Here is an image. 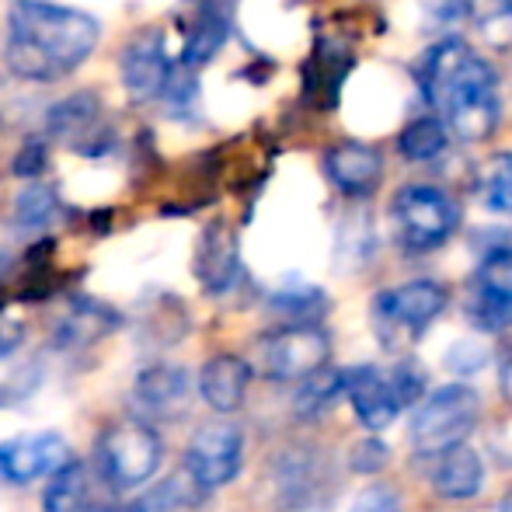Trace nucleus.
I'll return each instance as SVG.
<instances>
[{"instance_id": "obj_1", "label": "nucleus", "mask_w": 512, "mask_h": 512, "mask_svg": "<svg viewBox=\"0 0 512 512\" xmlns=\"http://www.w3.org/2000/svg\"><path fill=\"white\" fill-rule=\"evenodd\" d=\"M418 88L432 112L446 122L450 136L464 143H485L502 122L499 74L474 46L443 39L418 60Z\"/></svg>"}, {"instance_id": "obj_2", "label": "nucleus", "mask_w": 512, "mask_h": 512, "mask_svg": "<svg viewBox=\"0 0 512 512\" xmlns=\"http://www.w3.org/2000/svg\"><path fill=\"white\" fill-rule=\"evenodd\" d=\"M102 42V25L88 11L53 0H18L7 14V67L21 81L53 84L70 77Z\"/></svg>"}, {"instance_id": "obj_3", "label": "nucleus", "mask_w": 512, "mask_h": 512, "mask_svg": "<svg viewBox=\"0 0 512 512\" xmlns=\"http://www.w3.org/2000/svg\"><path fill=\"white\" fill-rule=\"evenodd\" d=\"M446 304H450V290L436 279H411V283L377 293L370 307L377 338L391 352H405L429 328V321L443 314Z\"/></svg>"}, {"instance_id": "obj_4", "label": "nucleus", "mask_w": 512, "mask_h": 512, "mask_svg": "<svg viewBox=\"0 0 512 512\" xmlns=\"http://www.w3.org/2000/svg\"><path fill=\"white\" fill-rule=\"evenodd\" d=\"M391 223L405 251H436L457 234L460 206L446 189L436 185H405L391 203Z\"/></svg>"}, {"instance_id": "obj_5", "label": "nucleus", "mask_w": 512, "mask_h": 512, "mask_svg": "<svg viewBox=\"0 0 512 512\" xmlns=\"http://www.w3.org/2000/svg\"><path fill=\"white\" fill-rule=\"evenodd\" d=\"M481 418V398L467 384H446L425 394V401L411 415V446L415 453L436 457V453L460 446L474 432Z\"/></svg>"}, {"instance_id": "obj_6", "label": "nucleus", "mask_w": 512, "mask_h": 512, "mask_svg": "<svg viewBox=\"0 0 512 512\" xmlns=\"http://www.w3.org/2000/svg\"><path fill=\"white\" fill-rule=\"evenodd\" d=\"M164 457L161 436L140 418L108 425L95 446V467L112 488H140L157 474Z\"/></svg>"}, {"instance_id": "obj_7", "label": "nucleus", "mask_w": 512, "mask_h": 512, "mask_svg": "<svg viewBox=\"0 0 512 512\" xmlns=\"http://www.w3.org/2000/svg\"><path fill=\"white\" fill-rule=\"evenodd\" d=\"M328 356L331 338L317 328V321H290L258 342V370L286 384H300L310 373L324 370Z\"/></svg>"}, {"instance_id": "obj_8", "label": "nucleus", "mask_w": 512, "mask_h": 512, "mask_svg": "<svg viewBox=\"0 0 512 512\" xmlns=\"http://www.w3.org/2000/svg\"><path fill=\"white\" fill-rule=\"evenodd\" d=\"M46 129L56 143L81 157H102L115 150V126L108 122L105 105L95 91H77L49 108Z\"/></svg>"}, {"instance_id": "obj_9", "label": "nucleus", "mask_w": 512, "mask_h": 512, "mask_svg": "<svg viewBox=\"0 0 512 512\" xmlns=\"http://www.w3.org/2000/svg\"><path fill=\"white\" fill-rule=\"evenodd\" d=\"M244 436L234 422H206L196 429L189 450H185V474L203 492L223 488L241 474Z\"/></svg>"}, {"instance_id": "obj_10", "label": "nucleus", "mask_w": 512, "mask_h": 512, "mask_svg": "<svg viewBox=\"0 0 512 512\" xmlns=\"http://www.w3.org/2000/svg\"><path fill=\"white\" fill-rule=\"evenodd\" d=\"M272 488L283 509L290 512H307L328 502L335 478H331L328 457H321L317 450L307 446H293V450L279 453L272 464Z\"/></svg>"}, {"instance_id": "obj_11", "label": "nucleus", "mask_w": 512, "mask_h": 512, "mask_svg": "<svg viewBox=\"0 0 512 512\" xmlns=\"http://www.w3.org/2000/svg\"><path fill=\"white\" fill-rule=\"evenodd\" d=\"M175 67V60L168 56V42H164L161 32L147 28L140 32L133 42H126L119 56V74H122V88L133 102L147 105L157 102L168 84V74Z\"/></svg>"}, {"instance_id": "obj_12", "label": "nucleus", "mask_w": 512, "mask_h": 512, "mask_svg": "<svg viewBox=\"0 0 512 512\" xmlns=\"http://www.w3.org/2000/svg\"><path fill=\"white\" fill-rule=\"evenodd\" d=\"M70 460V446L60 432H32V436H14L0 446V478L7 485H32L49 478Z\"/></svg>"}, {"instance_id": "obj_13", "label": "nucleus", "mask_w": 512, "mask_h": 512, "mask_svg": "<svg viewBox=\"0 0 512 512\" xmlns=\"http://www.w3.org/2000/svg\"><path fill=\"white\" fill-rule=\"evenodd\" d=\"M324 178L349 199H370L384 182V154L363 140H342L324 150Z\"/></svg>"}, {"instance_id": "obj_14", "label": "nucleus", "mask_w": 512, "mask_h": 512, "mask_svg": "<svg viewBox=\"0 0 512 512\" xmlns=\"http://www.w3.org/2000/svg\"><path fill=\"white\" fill-rule=\"evenodd\" d=\"M112 485L102 478L98 467L67 460L60 471L49 474V485L42 492V512H115Z\"/></svg>"}, {"instance_id": "obj_15", "label": "nucleus", "mask_w": 512, "mask_h": 512, "mask_svg": "<svg viewBox=\"0 0 512 512\" xmlns=\"http://www.w3.org/2000/svg\"><path fill=\"white\" fill-rule=\"evenodd\" d=\"M192 272L209 297L234 290V283L241 279V248H237V234L230 223H206L196 244V258H192Z\"/></svg>"}, {"instance_id": "obj_16", "label": "nucleus", "mask_w": 512, "mask_h": 512, "mask_svg": "<svg viewBox=\"0 0 512 512\" xmlns=\"http://www.w3.org/2000/svg\"><path fill=\"white\" fill-rule=\"evenodd\" d=\"M192 377L175 363H150L136 373L133 401L150 418H178L189 405Z\"/></svg>"}, {"instance_id": "obj_17", "label": "nucleus", "mask_w": 512, "mask_h": 512, "mask_svg": "<svg viewBox=\"0 0 512 512\" xmlns=\"http://www.w3.org/2000/svg\"><path fill=\"white\" fill-rule=\"evenodd\" d=\"M342 391L349 394L352 411H356V418L370 432H384L401 411L391 384H387V373H380L377 366H370V363L342 370Z\"/></svg>"}, {"instance_id": "obj_18", "label": "nucleus", "mask_w": 512, "mask_h": 512, "mask_svg": "<svg viewBox=\"0 0 512 512\" xmlns=\"http://www.w3.org/2000/svg\"><path fill=\"white\" fill-rule=\"evenodd\" d=\"M119 310H112L102 300H91V297H77L70 300L67 310L60 314L53 328V345L63 352H81L98 345L102 338L112 335L119 328Z\"/></svg>"}, {"instance_id": "obj_19", "label": "nucleus", "mask_w": 512, "mask_h": 512, "mask_svg": "<svg viewBox=\"0 0 512 512\" xmlns=\"http://www.w3.org/2000/svg\"><path fill=\"white\" fill-rule=\"evenodd\" d=\"M251 387V363L234 352H220V356L206 359L199 370V394L216 415H234L244 405Z\"/></svg>"}, {"instance_id": "obj_20", "label": "nucleus", "mask_w": 512, "mask_h": 512, "mask_svg": "<svg viewBox=\"0 0 512 512\" xmlns=\"http://www.w3.org/2000/svg\"><path fill=\"white\" fill-rule=\"evenodd\" d=\"M436 471H432V492L446 502H471L478 499L481 485H485V464L471 446H450V450L436 453Z\"/></svg>"}, {"instance_id": "obj_21", "label": "nucleus", "mask_w": 512, "mask_h": 512, "mask_svg": "<svg viewBox=\"0 0 512 512\" xmlns=\"http://www.w3.org/2000/svg\"><path fill=\"white\" fill-rule=\"evenodd\" d=\"M227 39H230L227 11H220V7H203L199 18H196V25H192L189 35H185V46H182L178 63H182V67L199 70L203 63H209L223 46H227Z\"/></svg>"}, {"instance_id": "obj_22", "label": "nucleus", "mask_w": 512, "mask_h": 512, "mask_svg": "<svg viewBox=\"0 0 512 512\" xmlns=\"http://www.w3.org/2000/svg\"><path fill=\"white\" fill-rule=\"evenodd\" d=\"M446 147H450V129H446V122L436 112L411 119L398 136V154L411 164L436 161V157L446 154Z\"/></svg>"}, {"instance_id": "obj_23", "label": "nucleus", "mask_w": 512, "mask_h": 512, "mask_svg": "<svg viewBox=\"0 0 512 512\" xmlns=\"http://www.w3.org/2000/svg\"><path fill=\"white\" fill-rule=\"evenodd\" d=\"M478 199L488 213L512 216V150H499L481 164Z\"/></svg>"}, {"instance_id": "obj_24", "label": "nucleus", "mask_w": 512, "mask_h": 512, "mask_svg": "<svg viewBox=\"0 0 512 512\" xmlns=\"http://www.w3.org/2000/svg\"><path fill=\"white\" fill-rule=\"evenodd\" d=\"M471 286L492 293H512V234H495V241L481 255Z\"/></svg>"}, {"instance_id": "obj_25", "label": "nucleus", "mask_w": 512, "mask_h": 512, "mask_svg": "<svg viewBox=\"0 0 512 512\" xmlns=\"http://www.w3.org/2000/svg\"><path fill=\"white\" fill-rule=\"evenodd\" d=\"M464 310L474 328H481V331L512 328V293H492V290H481V286H471Z\"/></svg>"}, {"instance_id": "obj_26", "label": "nucleus", "mask_w": 512, "mask_h": 512, "mask_svg": "<svg viewBox=\"0 0 512 512\" xmlns=\"http://www.w3.org/2000/svg\"><path fill=\"white\" fill-rule=\"evenodd\" d=\"M56 209H60V199H56V189L46 182H28L25 189L18 192V203H14V223L21 230H42L53 223Z\"/></svg>"}, {"instance_id": "obj_27", "label": "nucleus", "mask_w": 512, "mask_h": 512, "mask_svg": "<svg viewBox=\"0 0 512 512\" xmlns=\"http://www.w3.org/2000/svg\"><path fill=\"white\" fill-rule=\"evenodd\" d=\"M269 307L283 314L286 321H317L328 310V297L314 286H297V290H279L272 293Z\"/></svg>"}, {"instance_id": "obj_28", "label": "nucleus", "mask_w": 512, "mask_h": 512, "mask_svg": "<svg viewBox=\"0 0 512 512\" xmlns=\"http://www.w3.org/2000/svg\"><path fill=\"white\" fill-rule=\"evenodd\" d=\"M300 394H297V411L304 418H314L321 415V411H328L331 401L338 398V391H342V373H310L307 380H300Z\"/></svg>"}, {"instance_id": "obj_29", "label": "nucleus", "mask_w": 512, "mask_h": 512, "mask_svg": "<svg viewBox=\"0 0 512 512\" xmlns=\"http://www.w3.org/2000/svg\"><path fill=\"white\" fill-rule=\"evenodd\" d=\"M185 324H189V317H185L178 300H164L161 307H150L147 317H143V331H147V335L157 331V345L178 342V338L185 335Z\"/></svg>"}, {"instance_id": "obj_30", "label": "nucleus", "mask_w": 512, "mask_h": 512, "mask_svg": "<svg viewBox=\"0 0 512 512\" xmlns=\"http://www.w3.org/2000/svg\"><path fill=\"white\" fill-rule=\"evenodd\" d=\"M387 384H391L398 405L411 408V405H418V398H422V391H425V370L415 359H401V363L387 373Z\"/></svg>"}, {"instance_id": "obj_31", "label": "nucleus", "mask_w": 512, "mask_h": 512, "mask_svg": "<svg viewBox=\"0 0 512 512\" xmlns=\"http://www.w3.org/2000/svg\"><path fill=\"white\" fill-rule=\"evenodd\" d=\"M349 512H405V509H401V495L391 485H370L366 492H359V499L352 502Z\"/></svg>"}, {"instance_id": "obj_32", "label": "nucleus", "mask_w": 512, "mask_h": 512, "mask_svg": "<svg viewBox=\"0 0 512 512\" xmlns=\"http://www.w3.org/2000/svg\"><path fill=\"white\" fill-rule=\"evenodd\" d=\"M349 464H352V471H359V474H373V471H380V467L387 464V446L380 443L377 436L363 439V443H359L356 450H352Z\"/></svg>"}, {"instance_id": "obj_33", "label": "nucleus", "mask_w": 512, "mask_h": 512, "mask_svg": "<svg viewBox=\"0 0 512 512\" xmlns=\"http://www.w3.org/2000/svg\"><path fill=\"white\" fill-rule=\"evenodd\" d=\"M485 363H488V352H485V345H478V342H457L450 349V356H446V366H450L453 373H474Z\"/></svg>"}, {"instance_id": "obj_34", "label": "nucleus", "mask_w": 512, "mask_h": 512, "mask_svg": "<svg viewBox=\"0 0 512 512\" xmlns=\"http://www.w3.org/2000/svg\"><path fill=\"white\" fill-rule=\"evenodd\" d=\"M425 14L436 25H460L471 14V0H425Z\"/></svg>"}, {"instance_id": "obj_35", "label": "nucleus", "mask_w": 512, "mask_h": 512, "mask_svg": "<svg viewBox=\"0 0 512 512\" xmlns=\"http://www.w3.org/2000/svg\"><path fill=\"white\" fill-rule=\"evenodd\" d=\"M42 168H46V143H42V140H28L25 147H21V154L14 157V175L35 178Z\"/></svg>"}, {"instance_id": "obj_36", "label": "nucleus", "mask_w": 512, "mask_h": 512, "mask_svg": "<svg viewBox=\"0 0 512 512\" xmlns=\"http://www.w3.org/2000/svg\"><path fill=\"white\" fill-rule=\"evenodd\" d=\"M25 338V324L18 317H0V359L11 356Z\"/></svg>"}, {"instance_id": "obj_37", "label": "nucleus", "mask_w": 512, "mask_h": 512, "mask_svg": "<svg viewBox=\"0 0 512 512\" xmlns=\"http://www.w3.org/2000/svg\"><path fill=\"white\" fill-rule=\"evenodd\" d=\"M499 387H502V398H506V405L512 408V356L502 363V370H499Z\"/></svg>"}, {"instance_id": "obj_38", "label": "nucleus", "mask_w": 512, "mask_h": 512, "mask_svg": "<svg viewBox=\"0 0 512 512\" xmlns=\"http://www.w3.org/2000/svg\"><path fill=\"white\" fill-rule=\"evenodd\" d=\"M495 4H499V11L512 21V0H495Z\"/></svg>"}, {"instance_id": "obj_39", "label": "nucleus", "mask_w": 512, "mask_h": 512, "mask_svg": "<svg viewBox=\"0 0 512 512\" xmlns=\"http://www.w3.org/2000/svg\"><path fill=\"white\" fill-rule=\"evenodd\" d=\"M499 512H512V492L506 495V499H502V506H499Z\"/></svg>"}]
</instances>
